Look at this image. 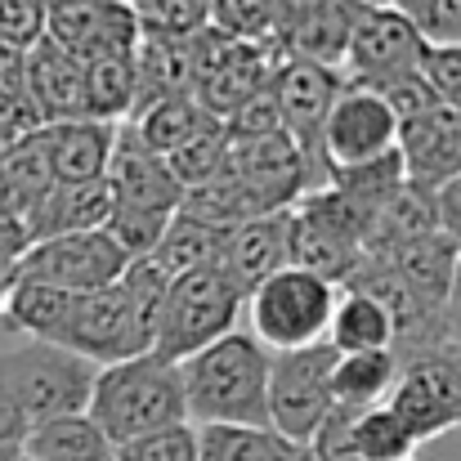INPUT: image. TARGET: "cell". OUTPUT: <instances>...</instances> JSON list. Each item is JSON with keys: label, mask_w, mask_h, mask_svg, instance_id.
<instances>
[{"label": "cell", "mask_w": 461, "mask_h": 461, "mask_svg": "<svg viewBox=\"0 0 461 461\" xmlns=\"http://www.w3.org/2000/svg\"><path fill=\"white\" fill-rule=\"evenodd\" d=\"M41 144H45V161H50L54 184H90V179H104V170H108L117 126L77 117V122L41 126Z\"/></svg>", "instance_id": "obj_22"}, {"label": "cell", "mask_w": 461, "mask_h": 461, "mask_svg": "<svg viewBox=\"0 0 461 461\" xmlns=\"http://www.w3.org/2000/svg\"><path fill=\"white\" fill-rule=\"evenodd\" d=\"M224 157H229V131H224L220 122H211V126H202L193 140H184L175 153L166 157V166H170L175 184L188 193V188L215 179V175L224 170Z\"/></svg>", "instance_id": "obj_38"}, {"label": "cell", "mask_w": 461, "mask_h": 461, "mask_svg": "<svg viewBox=\"0 0 461 461\" xmlns=\"http://www.w3.org/2000/svg\"><path fill=\"white\" fill-rule=\"evenodd\" d=\"M287 265L345 287L363 265V211L331 184L305 193L287 211Z\"/></svg>", "instance_id": "obj_4"}, {"label": "cell", "mask_w": 461, "mask_h": 461, "mask_svg": "<svg viewBox=\"0 0 461 461\" xmlns=\"http://www.w3.org/2000/svg\"><path fill=\"white\" fill-rule=\"evenodd\" d=\"M457 354H461V345H457Z\"/></svg>", "instance_id": "obj_57"}, {"label": "cell", "mask_w": 461, "mask_h": 461, "mask_svg": "<svg viewBox=\"0 0 461 461\" xmlns=\"http://www.w3.org/2000/svg\"><path fill=\"white\" fill-rule=\"evenodd\" d=\"M390 153H399V122L385 108V99L376 90H363V86H340V95L327 113V126H322L327 175L381 161Z\"/></svg>", "instance_id": "obj_13"}, {"label": "cell", "mask_w": 461, "mask_h": 461, "mask_svg": "<svg viewBox=\"0 0 461 461\" xmlns=\"http://www.w3.org/2000/svg\"><path fill=\"white\" fill-rule=\"evenodd\" d=\"M224 175H233L269 215L292 211L305 193H313V175H309L305 157L283 131L265 135V140H229Z\"/></svg>", "instance_id": "obj_15"}, {"label": "cell", "mask_w": 461, "mask_h": 461, "mask_svg": "<svg viewBox=\"0 0 461 461\" xmlns=\"http://www.w3.org/2000/svg\"><path fill=\"white\" fill-rule=\"evenodd\" d=\"M104 179H108V188H113V197L122 206H140V211H157V215H175L179 197H184V188L175 184V175L166 166V157L140 149L126 126H117V144H113Z\"/></svg>", "instance_id": "obj_20"}, {"label": "cell", "mask_w": 461, "mask_h": 461, "mask_svg": "<svg viewBox=\"0 0 461 461\" xmlns=\"http://www.w3.org/2000/svg\"><path fill=\"white\" fill-rule=\"evenodd\" d=\"M238 313H242V292L220 269L206 265L184 278H170L153 354L166 363H184L197 349H206L211 340L238 331Z\"/></svg>", "instance_id": "obj_5"}, {"label": "cell", "mask_w": 461, "mask_h": 461, "mask_svg": "<svg viewBox=\"0 0 461 461\" xmlns=\"http://www.w3.org/2000/svg\"><path fill=\"white\" fill-rule=\"evenodd\" d=\"M45 36V0H0V45L27 54Z\"/></svg>", "instance_id": "obj_42"}, {"label": "cell", "mask_w": 461, "mask_h": 461, "mask_svg": "<svg viewBox=\"0 0 461 461\" xmlns=\"http://www.w3.org/2000/svg\"><path fill=\"white\" fill-rule=\"evenodd\" d=\"M331 301H336V287L313 278L305 269H278L269 274L247 301L242 309L251 313V336L269 349V354H283V349H305L318 345L327 336V318H331Z\"/></svg>", "instance_id": "obj_6"}, {"label": "cell", "mask_w": 461, "mask_h": 461, "mask_svg": "<svg viewBox=\"0 0 461 461\" xmlns=\"http://www.w3.org/2000/svg\"><path fill=\"white\" fill-rule=\"evenodd\" d=\"M117 5H126V0H117Z\"/></svg>", "instance_id": "obj_56"}, {"label": "cell", "mask_w": 461, "mask_h": 461, "mask_svg": "<svg viewBox=\"0 0 461 461\" xmlns=\"http://www.w3.org/2000/svg\"><path fill=\"white\" fill-rule=\"evenodd\" d=\"M376 95L385 99V108L394 113V122H399V126H408V122H417V117L435 113V108H444V104H439V95L430 90V81L421 77V68H412V72H403V77H394V81L376 86Z\"/></svg>", "instance_id": "obj_40"}, {"label": "cell", "mask_w": 461, "mask_h": 461, "mask_svg": "<svg viewBox=\"0 0 461 461\" xmlns=\"http://www.w3.org/2000/svg\"><path fill=\"white\" fill-rule=\"evenodd\" d=\"M403 179L421 193H435L444 179L461 175V108H435L408 126H399Z\"/></svg>", "instance_id": "obj_19"}, {"label": "cell", "mask_w": 461, "mask_h": 461, "mask_svg": "<svg viewBox=\"0 0 461 461\" xmlns=\"http://www.w3.org/2000/svg\"><path fill=\"white\" fill-rule=\"evenodd\" d=\"M220 238H224V229H206V224H197V220H188V215L175 211L170 224H166V233L157 238L149 260H153V269H161L166 278H184V274L206 269V265L215 260Z\"/></svg>", "instance_id": "obj_33"}, {"label": "cell", "mask_w": 461, "mask_h": 461, "mask_svg": "<svg viewBox=\"0 0 461 461\" xmlns=\"http://www.w3.org/2000/svg\"><path fill=\"white\" fill-rule=\"evenodd\" d=\"M421 77L430 81L444 108H461V45H426Z\"/></svg>", "instance_id": "obj_43"}, {"label": "cell", "mask_w": 461, "mask_h": 461, "mask_svg": "<svg viewBox=\"0 0 461 461\" xmlns=\"http://www.w3.org/2000/svg\"><path fill=\"white\" fill-rule=\"evenodd\" d=\"M363 9H367V5H354V0H327L322 9L305 14L301 23H292V27L278 36V54L340 72L345 50H349V32H354V23H358Z\"/></svg>", "instance_id": "obj_23"}, {"label": "cell", "mask_w": 461, "mask_h": 461, "mask_svg": "<svg viewBox=\"0 0 461 461\" xmlns=\"http://www.w3.org/2000/svg\"><path fill=\"white\" fill-rule=\"evenodd\" d=\"M179 215H188L206 229H238V224H247L256 215H269V211H260V202L233 175L220 170L215 179H206V184H197L179 197Z\"/></svg>", "instance_id": "obj_32"}, {"label": "cell", "mask_w": 461, "mask_h": 461, "mask_svg": "<svg viewBox=\"0 0 461 461\" xmlns=\"http://www.w3.org/2000/svg\"><path fill=\"white\" fill-rule=\"evenodd\" d=\"M166 224H170V215L113 202V215H108L104 233H108V242H113V247L126 256V265H131V260H149V256H153V247H157V238L166 233Z\"/></svg>", "instance_id": "obj_39"}, {"label": "cell", "mask_w": 461, "mask_h": 461, "mask_svg": "<svg viewBox=\"0 0 461 461\" xmlns=\"http://www.w3.org/2000/svg\"><path fill=\"white\" fill-rule=\"evenodd\" d=\"M354 5H390V0H354Z\"/></svg>", "instance_id": "obj_53"}, {"label": "cell", "mask_w": 461, "mask_h": 461, "mask_svg": "<svg viewBox=\"0 0 461 461\" xmlns=\"http://www.w3.org/2000/svg\"><path fill=\"white\" fill-rule=\"evenodd\" d=\"M340 72L331 68H318V63H301V59H283L269 90H274V104H278V117H283V135L301 149L309 175H313V188L327 184V161H322V126H327V113L340 95Z\"/></svg>", "instance_id": "obj_10"}, {"label": "cell", "mask_w": 461, "mask_h": 461, "mask_svg": "<svg viewBox=\"0 0 461 461\" xmlns=\"http://www.w3.org/2000/svg\"><path fill=\"white\" fill-rule=\"evenodd\" d=\"M23 457L27 461H113L117 448L104 439V430L86 417H54V421H36L23 439Z\"/></svg>", "instance_id": "obj_28"}, {"label": "cell", "mask_w": 461, "mask_h": 461, "mask_svg": "<svg viewBox=\"0 0 461 461\" xmlns=\"http://www.w3.org/2000/svg\"><path fill=\"white\" fill-rule=\"evenodd\" d=\"M399 381V358L394 349H367V354H336L331 367V408H376L390 399Z\"/></svg>", "instance_id": "obj_27"}, {"label": "cell", "mask_w": 461, "mask_h": 461, "mask_svg": "<svg viewBox=\"0 0 461 461\" xmlns=\"http://www.w3.org/2000/svg\"><path fill=\"white\" fill-rule=\"evenodd\" d=\"M14 274H18V278L50 283V287L72 292V296H86V292L113 287V283L126 274V256L108 242L104 229H95V233H63V238L32 242V247L18 256Z\"/></svg>", "instance_id": "obj_11"}, {"label": "cell", "mask_w": 461, "mask_h": 461, "mask_svg": "<svg viewBox=\"0 0 461 461\" xmlns=\"http://www.w3.org/2000/svg\"><path fill=\"white\" fill-rule=\"evenodd\" d=\"M23 90H27L41 126L86 117V68L45 36L23 54Z\"/></svg>", "instance_id": "obj_18"}, {"label": "cell", "mask_w": 461, "mask_h": 461, "mask_svg": "<svg viewBox=\"0 0 461 461\" xmlns=\"http://www.w3.org/2000/svg\"><path fill=\"white\" fill-rule=\"evenodd\" d=\"M229 140H265V135H278L283 131V117H278V104H274V90L265 86L260 95H251L229 122H224Z\"/></svg>", "instance_id": "obj_44"}, {"label": "cell", "mask_w": 461, "mask_h": 461, "mask_svg": "<svg viewBox=\"0 0 461 461\" xmlns=\"http://www.w3.org/2000/svg\"><path fill=\"white\" fill-rule=\"evenodd\" d=\"M59 345L81 354L95 367H108V363L144 354L140 340H135V327H131V305H126L122 283H113L104 292L72 296V313H68V327H63Z\"/></svg>", "instance_id": "obj_16"}, {"label": "cell", "mask_w": 461, "mask_h": 461, "mask_svg": "<svg viewBox=\"0 0 461 461\" xmlns=\"http://www.w3.org/2000/svg\"><path fill=\"white\" fill-rule=\"evenodd\" d=\"M430 206H435V229L461 247V175L444 179V184L430 193Z\"/></svg>", "instance_id": "obj_46"}, {"label": "cell", "mask_w": 461, "mask_h": 461, "mask_svg": "<svg viewBox=\"0 0 461 461\" xmlns=\"http://www.w3.org/2000/svg\"><path fill=\"white\" fill-rule=\"evenodd\" d=\"M193 50H197V72H193V99L197 108L211 117V122H229L251 95H260L274 72H278V54L274 50H260V45H242V41H229L220 32H202L193 36Z\"/></svg>", "instance_id": "obj_9"}, {"label": "cell", "mask_w": 461, "mask_h": 461, "mask_svg": "<svg viewBox=\"0 0 461 461\" xmlns=\"http://www.w3.org/2000/svg\"><path fill=\"white\" fill-rule=\"evenodd\" d=\"M399 461H417V457H399Z\"/></svg>", "instance_id": "obj_55"}, {"label": "cell", "mask_w": 461, "mask_h": 461, "mask_svg": "<svg viewBox=\"0 0 461 461\" xmlns=\"http://www.w3.org/2000/svg\"><path fill=\"white\" fill-rule=\"evenodd\" d=\"M345 430H349V453H354V461H399V457H412L417 453V444L408 439L403 421L385 403L363 408V412H349V426Z\"/></svg>", "instance_id": "obj_36"}, {"label": "cell", "mask_w": 461, "mask_h": 461, "mask_svg": "<svg viewBox=\"0 0 461 461\" xmlns=\"http://www.w3.org/2000/svg\"><path fill=\"white\" fill-rule=\"evenodd\" d=\"M113 461H197V430L188 421L170 426V430H157L149 439H135V444L117 448Z\"/></svg>", "instance_id": "obj_41"}, {"label": "cell", "mask_w": 461, "mask_h": 461, "mask_svg": "<svg viewBox=\"0 0 461 461\" xmlns=\"http://www.w3.org/2000/svg\"><path fill=\"white\" fill-rule=\"evenodd\" d=\"M439 318H444L448 345L457 349V345H461V256H457V265H453V283H448V296H444V309H439Z\"/></svg>", "instance_id": "obj_47"}, {"label": "cell", "mask_w": 461, "mask_h": 461, "mask_svg": "<svg viewBox=\"0 0 461 461\" xmlns=\"http://www.w3.org/2000/svg\"><path fill=\"white\" fill-rule=\"evenodd\" d=\"M131 63H135V113H140L144 104L170 99V95H193V72H197V50H193V41L140 36Z\"/></svg>", "instance_id": "obj_25"}, {"label": "cell", "mask_w": 461, "mask_h": 461, "mask_svg": "<svg viewBox=\"0 0 461 461\" xmlns=\"http://www.w3.org/2000/svg\"><path fill=\"white\" fill-rule=\"evenodd\" d=\"M86 117L126 126L135 117V63L126 59H104L86 63Z\"/></svg>", "instance_id": "obj_34"}, {"label": "cell", "mask_w": 461, "mask_h": 461, "mask_svg": "<svg viewBox=\"0 0 461 461\" xmlns=\"http://www.w3.org/2000/svg\"><path fill=\"white\" fill-rule=\"evenodd\" d=\"M95 372V363L50 340H18L0 349V390L23 408L27 426L86 412Z\"/></svg>", "instance_id": "obj_3"}, {"label": "cell", "mask_w": 461, "mask_h": 461, "mask_svg": "<svg viewBox=\"0 0 461 461\" xmlns=\"http://www.w3.org/2000/svg\"><path fill=\"white\" fill-rule=\"evenodd\" d=\"M197 461H313L309 448L287 444L269 426H193Z\"/></svg>", "instance_id": "obj_29"}, {"label": "cell", "mask_w": 461, "mask_h": 461, "mask_svg": "<svg viewBox=\"0 0 461 461\" xmlns=\"http://www.w3.org/2000/svg\"><path fill=\"white\" fill-rule=\"evenodd\" d=\"M68 313H72V292H59L50 283H36V278H18L14 274V292H9L0 318L14 331H23L27 340L59 345L63 340V327H68Z\"/></svg>", "instance_id": "obj_30"}, {"label": "cell", "mask_w": 461, "mask_h": 461, "mask_svg": "<svg viewBox=\"0 0 461 461\" xmlns=\"http://www.w3.org/2000/svg\"><path fill=\"white\" fill-rule=\"evenodd\" d=\"M27 430H32V426H27L23 408H18V403H14V399L0 390V444H18V448H23Z\"/></svg>", "instance_id": "obj_48"}, {"label": "cell", "mask_w": 461, "mask_h": 461, "mask_svg": "<svg viewBox=\"0 0 461 461\" xmlns=\"http://www.w3.org/2000/svg\"><path fill=\"white\" fill-rule=\"evenodd\" d=\"M331 367L336 349L327 340L305 349H283L269 358V430L305 448L331 412Z\"/></svg>", "instance_id": "obj_8"}, {"label": "cell", "mask_w": 461, "mask_h": 461, "mask_svg": "<svg viewBox=\"0 0 461 461\" xmlns=\"http://www.w3.org/2000/svg\"><path fill=\"white\" fill-rule=\"evenodd\" d=\"M202 126H211V117L197 108L193 95H170V99L144 104V108L126 122V131L135 135V144L157 157H170L184 140H193Z\"/></svg>", "instance_id": "obj_31"}, {"label": "cell", "mask_w": 461, "mask_h": 461, "mask_svg": "<svg viewBox=\"0 0 461 461\" xmlns=\"http://www.w3.org/2000/svg\"><path fill=\"white\" fill-rule=\"evenodd\" d=\"M140 36L193 41L206 32V0H126Z\"/></svg>", "instance_id": "obj_37"}, {"label": "cell", "mask_w": 461, "mask_h": 461, "mask_svg": "<svg viewBox=\"0 0 461 461\" xmlns=\"http://www.w3.org/2000/svg\"><path fill=\"white\" fill-rule=\"evenodd\" d=\"M211 269H220L247 301L269 274L287 269V211L256 215L238 229H224Z\"/></svg>", "instance_id": "obj_17"}, {"label": "cell", "mask_w": 461, "mask_h": 461, "mask_svg": "<svg viewBox=\"0 0 461 461\" xmlns=\"http://www.w3.org/2000/svg\"><path fill=\"white\" fill-rule=\"evenodd\" d=\"M14 461H27V457H23V453H18V457H14Z\"/></svg>", "instance_id": "obj_54"}, {"label": "cell", "mask_w": 461, "mask_h": 461, "mask_svg": "<svg viewBox=\"0 0 461 461\" xmlns=\"http://www.w3.org/2000/svg\"><path fill=\"white\" fill-rule=\"evenodd\" d=\"M113 202H117V197H113L108 179H90V184H54L50 193H41V197L23 211L27 242L63 238V233H95V229L108 224Z\"/></svg>", "instance_id": "obj_21"}, {"label": "cell", "mask_w": 461, "mask_h": 461, "mask_svg": "<svg viewBox=\"0 0 461 461\" xmlns=\"http://www.w3.org/2000/svg\"><path fill=\"white\" fill-rule=\"evenodd\" d=\"M18 453H23L18 444H0V461H14V457H18Z\"/></svg>", "instance_id": "obj_52"}, {"label": "cell", "mask_w": 461, "mask_h": 461, "mask_svg": "<svg viewBox=\"0 0 461 461\" xmlns=\"http://www.w3.org/2000/svg\"><path fill=\"white\" fill-rule=\"evenodd\" d=\"M86 417L104 430L113 448H126L135 439H149L157 430L184 426V381L179 363H166L157 354H135L122 363H108L95 372Z\"/></svg>", "instance_id": "obj_2"}, {"label": "cell", "mask_w": 461, "mask_h": 461, "mask_svg": "<svg viewBox=\"0 0 461 461\" xmlns=\"http://www.w3.org/2000/svg\"><path fill=\"white\" fill-rule=\"evenodd\" d=\"M385 408L403 421L417 448L444 435H461V354L444 345L399 358V381Z\"/></svg>", "instance_id": "obj_7"}, {"label": "cell", "mask_w": 461, "mask_h": 461, "mask_svg": "<svg viewBox=\"0 0 461 461\" xmlns=\"http://www.w3.org/2000/svg\"><path fill=\"white\" fill-rule=\"evenodd\" d=\"M45 41H54L86 68L135 54L140 27L131 18V5L117 0H45Z\"/></svg>", "instance_id": "obj_14"}, {"label": "cell", "mask_w": 461, "mask_h": 461, "mask_svg": "<svg viewBox=\"0 0 461 461\" xmlns=\"http://www.w3.org/2000/svg\"><path fill=\"white\" fill-rule=\"evenodd\" d=\"M269 349L229 331L179 363L188 426H269Z\"/></svg>", "instance_id": "obj_1"}, {"label": "cell", "mask_w": 461, "mask_h": 461, "mask_svg": "<svg viewBox=\"0 0 461 461\" xmlns=\"http://www.w3.org/2000/svg\"><path fill=\"white\" fill-rule=\"evenodd\" d=\"M461 247L453 238H444L439 229H430V233H421V238H412V242H403V247H394L390 256H381L399 278H403V287L421 301L426 309H444V296H448V283H453V265H457ZM376 260V256H372Z\"/></svg>", "instance_id": "obj_24"}, {"label": "cell", "mask_w": 461, "mask_h": 461, "mask_svg": "<svg viewBox=\"0 0 461 461\" xmlns=\"http://www.w3.org/2000/svg\"><path fill=\"white\" fill-rule=\"evenodd\" d=\"M430 5H435V0H390V9H399V14L408 18V23H421Z\"/></svg>", "instance_id": "obj_50"}, {"label": "cell", "mask_w": 461, "mask_h": 461, "mask_svg": "<svg viewBox=\"0 0 461 461\" xmlns=\"http://www.w3.org/2000/svg\"><path fill=\"white\" fill-rule=\"evenodd\" d=\"M206 27L229 36V41L260 45V50H274V54H278V36H283L278 0H206Z\"/></svg>", "instance_id": "obj_35"}, {"label": "cell", "mask_w": 461, "mask_h": 461, "mask_svg": "<svg viewBox=\"0 0 461 461\" xmlns=\"http://www.w3.org/2000/svg\"><path fill=\"white\" fill-rule=\"evenodd\" d=\"M336 354H367V349H394V327L390 313L376 305L372 296L354 292V287H336L331 318H327V336H322Z\"/></svg>", "instance_id": "obj_26"}, {"label": "cell", "mask_w": 461, "mask_h": 461, "mask_svg": "<svg viewBox=\"0 0 461 461\" xmlns=\"http://www.w3.org/2000/svg\"><path fill=\"white\" fill-rule=\"evenodd\" d=\"M421 32L417 23H408L399 9L390 5H367L349 32V50H345V63H340V81L345 86H363V90H376L412 68H421Z\"/></svg>", "instance_id": "obj_12"}, {"label": "cell", "mask_w": 461, "mask_h": 461, "mask_svg": "<svg viewBox=\"0 0 461 461\" xmlns=\"http://www.w3.org/2000/svg\"><path fill=\"white\" fill-rule=\"evenodd\" d=\"M417 32L426 45H461V0H435Z\"/></svg>", "instance_id": "obj_45"}, {"label": "cell", "mask_w": 461, "mask_h": 461, "mask_svg": "<svg viewBox=\"0 0 461 461\" xmlns=\"http://www.w3.org/2000/svg\"><path fill=\"white\" fill-rule=\"evenodd\" d=\"M327 0H278V23H283V32L292 27V23H301L305 14H313V9H322Z\"/></svg>", "instance_id": "obj_49"}, {"label": "cell", "mask_w": 461, "mask_h": 461, "mask_svg": "<svg viewBox=\"0 0 461 461\" xmlns=\"http://www.w3.org/2000/svg\"><path fill=\"white\" fill-rule=\"evenodd\" d=\"M9 292H14V269H9V265H0V313H5V301H9Z\"/></svg>", "instance_id": "obj_51"}]
</instances>
